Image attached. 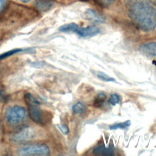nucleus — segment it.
Here are the masks:
<instances>
[{
    "label": "nucleus",
    "mask_w": 156,
    "mask_h": 156,
    "mask_svg": "<svg viewBox=\"0 0 156 156\" xmlns=\"http://www.w3.org/2000/svg\"><path fill=\"white\" fill-rule=\"evenodd\" d=\"M114 148L113 146L106 147L104 145H101L94 147L93 150V153L98 155H108L111 156L114 155Z\"/></svg>",
    "instance_id": "nucleus-8"
},
{
    "label": "nucleus",
    "mask_w": 156,
    "mask_h": 156,
    "mask_svg": "<svg viewBox=\"0 0 156 156\" xmlns=\"http://www.w3.org/2000/svg\"><path fill=\"white\" fill-rule=\"evenodd\" d=\"M5 99V96L4 94V92L2 90L0 89V102H2L3 101H4Z\"/></svg>",
    "instance_id": "nucleus-21"
},
{
    "label": "nucleus",
    "mask_w": 156,
    "mask_h": 156,
    "mask_svg": "<svg viewBox=\"0 0 156 156\" xmlns=\"http://www.w3.org/2000/svg\"><path fill=\"white\" fill-rule=\"evenodd\" d=\"M20 1L23 3H27V2H29L30 0H20Z\"/></svg>",
    "instance_id": "nucleus-22"
},
{
    "label": "nucleus",
    "mask_w": 156,
    "mask_h": 156,
    "mask_svg": "<svg viewBox=\"0 0 156 156\" xmlns=\"http://www.w3.org/2000/svg\"><path fill=\"white\" fill-rule=\"evenodd\" d=\"M100 32V29L95 26H89L86 27L79 28L76 33L82 37H93Z\"/></svg>",
    "instance_id": "nucleus-7"
},
{
    "label": "nucleus",
    "mask_w": 156,
    "mask_h": 156,
    "mask_svg": "<svg viewBox=\"0 0 156 156\" xmlns=\"http://www.w3.org/2000/svg\"><path fill=\"white\" fill-rule=\"evenodd\" d=\"M105 99H106V95L104 93H99L94 101V105L97 107H100L104 103V101Z\"/></svg>",
    "instance_id": "nucleus-16"
},
{
    "label": "nucleus",
    "mask_w": 156,
    "mask_h": 156,
    "mask_svg": "<svg viewBox=\"0 0 156 156\" xmlns=\"http://www.w3.org/2000/svg\"><path fill=\"white\" fill-rule=\"evenodd\" d=\"M138 50L144 56L156 59V42H149L140 46Z\"/></svg>",
    "instance_id": "nucleus-6"
},
{
    "label": "nucleus",
    "mask_w": 156,
    "mask_h": 156,
    "mask_svg": "<svg viewBox=\"0 0 156 156\" xmlns=\"http://www.w3.org/2000/svg\"><path fill=\"white\" fill-rule=\"evenodd\" d=\"M130 124H131V121L130 120H127L122 122H118V123H116L113 125H111L109 126V129L110 130H116L118 129H126L129 127Z\"/></svg>",
    "instance_id": "nucleus-12"
},
{
    "label": "nucleus",
    "mask_w": 156,
    "mask_h": 156,
    "mask_svg": "<svg viewBox=\"0 0 156 156\" xmlns=\"http://www.w3.org/2000/svg\"><path fill=\"white\" fill-rule=\"evenodd\" d=\"M123 1L129 16L138 28L148 32L156 27V0Z\"/></svg>",
    "instance_id": "nucleus-1"
},
{
    "label": "nucleus",
    "mask_w": 156,
    "mask_h": 156,
    "mask_svg": "<svg viewBox=\"0 0 156 156\" xmlns=\"http://www.w3.org/2000/svg\"><path fill=\"white\" fill-rule=\"evenodd\" d=\"M94 1L101 5H103L105 7L111 4L115 0H94Z\"/></svg>",
    "instance_id": "nucleus-19"
},
{
    "label": "nucleus",
    "mask_w": 156,
    "mask_h": 156,
    "mask_svg": "<svg viewBox=\"0 0 156 156\" xmlns=\"http://www.w3.org/2000/svg\"><path fill=\"white\" fill-rule=\"evenodd\" d=\"M17 153L21 156H46L49 155V148L44 144H35L24 146L18 148Z\"/></svg>",
    "instance_id": "nucleus-4"
},
{
    "label": "nucleus",
    "mask_w": 156,
    "mask_h": 156,
    "mask_svg": "<svg viewBox=\"0 0 156 156\" xmlns=\"http://www.w3.org/2000/svg\"><path fill=\"white\" fill-rule=\"evenodd\" d=\"M73 111L76 114L82 113L85 109V106L82 102H77L73 106Z\"/></svg>",
    "instance_id": "nucleus-15"
},
{
    "label": "nucleus",
    "mask_w": 156,
    "mask_h": 156,
    "mask_svg": "<svg viewBox=\"0 0 156 156\" xmlns=\"http://www.w3.org/2000/svg\"><path fill=\"white\" fill-rule=\"evenodd\" d=\"M1 123H0V133H1Z\"/></svg>",
    "instance_id": "nucleus-23"
},
{
    "label": "nucleus",
    "mask_w": 156,
    "mask_h": 156,
    "mask_svg": "<svg viewBox=\"0 0 156 156\" xmlns=\"http://www.w3.org/2000/svg\"><path fill=\"white\" fill-rule=\"evenodd\" d=\"M36 137L35 130L30 127H23L9 136V141L13 143H23L29 141Z\"/></svg>",
    "instance_id": "nucleus-5"
},
{
    "label": "nucleus",
    "mask_w": 156,
    "mask_h": 156,
    "mask_svg": "<svg viewBox=\"0 0 156 156\" xmlns=\"http://www.w3.org/2000/svg\"><path fill=\"white\" fill-rule=\"evenodd\" d=\"M26 109L19 105L9 107L4 112V118L7 124L11 127H15L21 124L26 118Z\"/></svg>",
    "instance_id": "nucleus-3"
},
{
    "label": "nucleus",
    "mask_w": 156,
    "mask_h": 156,
    "mask_svg": "<svg viewBox=\"0 0 156 156\" xmlns=\"http://www.w3.org/2000/svg\"><path fill=\"white\" fill-rule=\"evenodd\" d=\"M108 102L111 105L115 106L119 102V96L116 93L112 94L109 98Z\"/></svg>",
    "instance_id": "nucleus-17"
},
{
    "label": "nucleus",
    "mask_w": 156,
    "mask_h": 156,
    "mask_svg": "<svg viewBox=\"0 0 156 156\" xmlns=\"http://www.w3.org/2000/svg\"><path fill=\"white\" fill-rule=\"evenodd\" d=\"M53 2L50 0H36L35 5L37 9L40 12H45L50 9Z\"/></svg>",
    "instance_id": "nucleus-9"
},
{
    "label": "nucleus",
    "mask_w": 156,
    "mask_h": 156,
    "mask_svg": "<svg viewBox=\"0 0 156 156\" xmlns=\"http://www.w3.org/2000/svg\"><path fill=\"white\" fill-rule=\"evenodd\" d=\"M24 99L28 108V113L30 119L38 124H44L48 121V117L44 114L37 100L30 93L24 96Z\"/></svg>",
    "instance_id": "nucleus-2"
},
{
    "label": "nucleus",
    "mask_w": 156,
    "mask_h": 156,
    "mask_svg": "<svg viewBox=\"0 0 156 156\" xmlns=\"http://www.w3.org/2000/svg\"><path fill=\"white\" fill-rule=\"evenodd\" d=\"M58 127L59 128V129L61 130V132L65 134V135H66L69 133V128L66 125V124H58L57 125Z\"/></svg>",
    "instance_id": "nucleus-18"
},
{
    "label": "nucleus",
    "mask_w": 156,
    "mask_h": 156,
    "mask_svg": "<svg viewBox=\"0 0 156 156\" xmlns=\"http://www.w3.org/2000/svg\"><path fill=\"white\" fill-rule=\"evenodd\" d=\"M79 29V26L77 24L72 23L69 24H66L64 25L61 26L58 28V30L62 32H76L77 29Z\"/></svg>",
    "instance_id": "nucleus-11"
},
{
    "label": "nucleus",
    "mask_w": 156,
    "mask_h": 156,
    "mask_svg": "<svg viewBox=\"0 0 156 156\" xmlns=\"http://www.w3.org/2000/svg\"><path fill=\"white\" fill-rule=\"evenodd\" d=\"M24 51V49H19V48H16V49H13L12 50H10L9 51H7L2 54L0 55V60H2V59H4L7 57H9L11 55H13V54H17L18 52H21L22 51Z\"/></svg>",
    "instance_id": "nucleus-14"
},
{
    "label": "nucleus",
    "mask_w": 156,
    "mask_h": 156,
    "mask_svg": "<svg viewBox=\"0 0 156 156\" xmlns=\"http://www.w3.org/2000/svg\"><path fill=\"white\" fill-rule=\"evenodd\" d=\"M97 77L100 79L101 80H103V81H105V82H116V80L113 78V77H112L110 76H109L108 75H107V74L104 73V72H102V71H98L97 73V74H96Z\"/></svg>",
    "instance_id": "nucleus-13"
},
{
    "label": "nucleus",
    "mask_w": 156,
    "mask_h": 156,
    "mask_svg": "<svg viewBox=\"0 0 156 156\" xmlns=\"http://www.w3.org/2000/svg\"><path fill=\"white\" fill-rule=\"evenodd\" d=\"M6 2H7V0H0V13L4 10Z\"/></svg>",
    "instance_id": "nucleus-20"
},
{
    "label": "nucleus",
    "mask_w": 156,
    "mask_h": 156,
    "mask_svg": "<svg viewBox=\"0 0 156 156\" xmlns=\"http://www.w3.org/2000/svg\"><path fill=\"white\" fill-rule=\"evenodd\" d=\"M85 15L87 19L94 23H102L105 20L103 17L99 15L91 9L87 10L85 12Z\"/></svg>",
    "instance_id": "nucleus-10"
}]
</instances>
